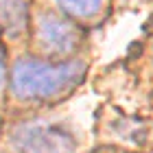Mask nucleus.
<instances>
[{"mask_svg":"<svg viewBox=\"0 0 153 153\" xmlns=\"http://www.w3.org/2000/svg\"><path fill=\"white\" fill-rule=\"evenodd\" d=\"M83 61L20 59L11 68V94L20 101H51L74 90L85 76Z\"/></svg>","mask_w":153,"mask_h":153,"instance_id":"obj_1","label":"nucleus"},{"mask_svg":"<svg viewBox=\"0 0 153 153\" xmlns=\"http://www.w3.org/2000/svg\"><path fill=\"white\" fill-rule=\"evenodd\" d=\"M20 153H74L76 142L68 127L59 123H24L11 134Z\"/></svg>","mask_w":153,"mask_h":153,"instance_id":"obj_2","label":"nucleus"},{"mask_svg":"<svg viewBox=\"0 0 153 153\" xmlns=\"http://www.w3.org/2000/svg\"><path fill=\"white\" fill-rule=\"evenodd\" d=\"M64 16L76 20H90L96 18L103 11V0H57Z\"/></svg>","mask_w":153,"mask_h":153,"instance_id":"obj_5","label":"nucleus"},{"mask_svg":"<svg viewBox=\"0 0 153 153\" xmlns=\"http://www.w3.org/2000/svg\"><path fill=\"white\" fill-rule=\"evenodd\" d=\"M2 81H4V68H2V64H0V85H2Z\"/></svg>","mask_w":153,"mask_h":153,"instance_id":"obj_6","label":"nucleus"},{"mask_svg":"<svg viewBox=\"0 0 153 153\" xmlns=\"http://www.w3.org/2000/svg\"><path fill=\"white\" fill-rule=\"evenodd\" d=\"M26 24V4L22 0H2L0 2V26L7 33H20Z\"/></svg>","mask_w":153,"mask_h":153,"instance_id":"obj_4","label":"nucleus"},{"mask_svg":"<svg viewBox=\"0 0 153 153\" xmlns=\"http://www.w3.org/2000/svg\"><path fill=\"white\" fill-rule=\"evenodd\" d=\"M35 35L42 51L51 57H68L81 44V29L72 18H61L57 13H42L35 22Z\"/></svg>","mask_w":153,"mask_h":153,"instance_id":"obj_3","label":"nucleus"}]
</instances>
